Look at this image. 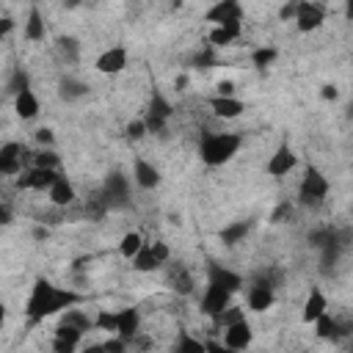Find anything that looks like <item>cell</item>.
I'll return each mask as SVG.
<instances>
[{"mask_svg": "<svg viewBox=\"0 0 353 353\" xmlns=\"http://www.w3.org/2000/svg\"><path fill=\"white\" fill-rule=\"evenodd\" d=\"M347 119H353V102L347 105Z\"/></svg>", "mask_w": 353, "mask_h": 353, "instance_id": "obj_54", "label": "cell"}, {"mask_svg": "<svg viewBox=\"0 0 353 353\" xmlns=\"http://www.w3.org/2000/svg\"><path fill=\"white\" fill-rule=\"evenodd\" d=\"M301 353H312V350H301Z\"/></svg>", "mask_w": 353, "mask_h": 353, "instance_id": "obj_55", "label": "cell"}, {"mask_svg": "<svg viewBox=\"0 0 353 353\" xmlns=\"http://www.w3.org/2000/svg\"><path fill=\"white\" fill-rule=\"evenodd\" d=\"M33 138H36L39 149H52V143H55V135H52L50 127H39V130L33 132Z\"/></svg>", "mask_w": 353, "mask_h": 353, "instance_id": "obj_40", "label": "cell"}, {"mask_svg": "<svg viewBox=\"0 0 353 353\" xmlns=\"http://www.w3.org/2000/svg\"><path fill=\"white\" fill-rule=\"evenodd\" d=\"M345 17H347V19H353V0L345 6Z\"/></svg>", "mask_w": 353, "mask_h": 353, "instance_id": "obj_53", "label": "cell"}, {"mask_svg": "<svg viewBox=\"0 0 353 353\" xmlns=\"http://www.w3.org/2000/svg\"><path fill=\"white\" fill-rule=\"evenodd\" d=\"M143 245H146V240H143L141 232H124L121 240H119V254H121L127 262H132V259L141 254Z\"/></svg>", "mask_w": 353, "mask_h": 353, "instance_id": "obj_27", "label": "cell"}, {"mask_svg": "<svg viewBox=\"0 0 353 353\" xmlns=\"http://www.w3.org/2000/svg\"><path fill=\"white\" fill-rule=\"evenodd\" d=\"M320 97H323V99H331V102H334V99L339 97V91H336V85H334V83H325V85L320 88Z\"/></svg>", "mask_w": 353, "mask_h": 353, "instance_id": "obj_48", "label": "cell"}, {"mask_svg": "<svg viewBox=\"0 0 353 353\" xmlns=\"http://www.w3.org/2000/svg\"><path fill=\"white\" fill-rule=\"evenodd\" d=\"M328 190H331L328 176H325L317 165H306L301 182H298V201H301L303 207H320V204L325 201Z\"/></svg>", "mask_w": 353, "mask_h": 353, "instance_id": "obj_3", "label": "cell"}, {"mask_svg": "<svg viewBox=\"0 0 353 353\" xmlns=\"http://www.w3.org/2000/svg\"><path fill=\"white\" fill-rule=\"evenodd\" d=\"M58 94H61V99L74 102V99H80V97L88 94V85L80 83V80H74V77H66V80H61V91Z\"/></svg>", "mask_w": 353, "mask_h": 353, "instance_id": "obj_32", "label": "cell"}, {"mask_svg": "<svg viewBox=\"0 0 353 353\" xmlns=\"http://www.w3.org/2000/svg\"><path fill=\"white\" fill-rule=\"evenodd\" d=\"M240 146H243L240 132H210V130H204L199 135V160L207 168H218V165H226L229 160H234Z\"/></svg>", "mask_w": 353, "mask_h": 353, "instance_id": "obj_2", "label": "cell"}, {"mask_svg": "<svg viewBox=\"0 0 353 353\" xmlns=\"http://www.w3.org/2000/svg\"><path fill=\"white\" fill-rule=\"evenodd\" d=\"M119 312V328H116V336H121L124 342H135L141 336V312L135 306H124V309H116Z\"/></svg>", "mask_w": 353, "mask_h": 353, "instance_id": "obj_17", "label": "cell"}, {"mask_svg": "<svg viewBox=\"0 0 353 353\" xmlns=\"http://www.w3.org/2000/svg\"><path fill=\"white\" fill-rule=\"evenodd\" d=\"M240 320H245V309L232 303V306L223 309L212 323H215V328H229V325H234V323H240Z\"/></svg>", "mask_w": 353, "mask_h": 353, "instance_id": "obj_35", "label": "cell"}, {"mask_svg": "<svg viewBox=\"0 0 353 353\" xmlns=\"http://www.w3.org/2000/svg\"><path fill=\"white\" fill-rule=\"evenodd\" d=\"M298 165V154L292 152V146L290 143H279L276 146V152L268 157V163H265V171H268V176H287L292 168Z\"/></svg>", "mask_w": 353, "mask_h": 353, "instance_id": "obj_12", "label": "cell"}, {"mask_svg": "<svg viewBox=\"0 0 353 353\" xmlns=\"http://www.w3.org/2000/svg\"><path fill=\"white\" fill-rule=\"evenodd\" d=\"M215 88H218L215 94H221V97H234V83H232V80H223V83H218Z\"/></svg>", "mask_w": 353, "mask_h": 353, "instance_id": "obj_47", "label": "cell"}, {"mask_svg": "<svg viewBox=\"0 0 353 353\" xmlns=\"http://www.w3.org/2000/svg\"><path fill=\"white\" fill-rule=\"evenodd\" d=\"M240 36H243V22H229V25H215L207 39H210V47L218 50V47H232Z\"/></svg>", "mask_w": 353, "mask_h": 353, "instance_id": "obj_20", "label": "cell"}, {"mask_svg": "<svg viewBox=\"0 0 353 353\" xmlns=\"http://www.w3.org/2000/svg\"><path fill=\"white\" fill-rule=\"evenodd\" d=\"M80 345H72V342H63V339H55L52 336V353H77Z\"/></svg>", "mask_w": 353, "mask_h": 353, "instance_id": "obj_45", "label": "cell"}, {"mask_svg": "<svg viewBox=\"0 0 353 353\" xmlns=\"http://www.w3.org/2000/svg\"><path fill=\"white\" fill-rule=\"evenodd\" d=\"M207 105H210L212 116H218V119H223V121H232V119L243 116V110H245V102H243L240 97H221V94H212V97L207 99Z\"/></svg>", "mask_w": 353, "mask_h": 353, "instance_id": "obj_16", "label": "cell"}, {"mask_svg": "<svg viewBox=\"0 0 353 353\" xmlns=\"http://www.w3.org/2000/svg\"><path fill=\"white\" fill-rule=\"evenodd\" d=\"M22 33H25L28 41H44L47 25H44V14H41L39 6H30V8H28V17H25V22H22Z\"/></svg>", "mask_w": 353, "mask_h": 353, "instance_id": "obj_23", "label": "cell"}, {"mask_svg": "<svg viewBox=\"0 0 353 353\" xmlns=\"http://www.w3.org/2000/svg\"><path fill=\"white\" fill-rule=\"evenodd\" d=\"M30 165L36 168H50V171H61V157L55 154V149H39L30 154Z\"/></svg>", "mask_w": 353, "mask_h": 353, "instance_id": "obj_31", "label": "cell"}, {"mask_svg": "<svg viewBox=\"0 0 353 353\" xmlns=\"http://www.w3.org/2000/svg\"><path fill=\"white\" fill-rule=\"evenodd\" d=\"M273 303H276V284H270V281H265V279H256V281L248 287V292H245V309L262 314V312H268Z\"/></svg>", "mask_w": 353, "mask_h": 353, "instance_id": "obj_6", "label": "cell"}, {"mask_svg": "<svg viewBox=\"0 0 353 353\" xmlns=\"http://www.w3.org/2000/svg\"><path fill=\"white\" fill-rule=\"evenodd\" d=\"M163 265L157 262V256L152 254V243H146L143 248H141V254L132 259V270H138V273H154V270H160Z\"/></svg>", "mask_w": 353, "mask_h": 353, "instance_id": "obj_29", "label": "cell"}, {"mask_svg": "<svg viewBox=\"0 0 353 353\" xmlns=\"http://www.w3.org/2000/svg\"><path fill=\"white\" fill-rule=\"evenodd\" d=\"M58 176H61V171L28 165V168L17 176V188H19V190H33V193H50V188L58 182Z\"/></svg>", "mask_w": 353, "mask_h": 353, "instance_id": "obj_4", "label": "cell"}, {"mask_svg": "<svg viewBox=\"0 0 353 353\" xmlns=\"http://www.w3.org/2000/svg\"><path fill=\"white\" fill-rule=\"evenodd\" d=\"M77 303H83L80 292H74L69 287H58L50 279L39 276L33 281V287H30V295H28L22 312H25V320L30 325H36V323H41L47 317H55V314H63V312L74 309Z\"/></svg>", "mask_w": 353, "mask_h": 353, "instance_id": "obj_1", "label": "cell"}, {"mask_svg": "<svg viewBox=\"0 0 353 353\" xmlns=\"http://www.w3.org/2000/svg\"><path fill=\"white\" fill-rule=\"evenodd\" d=\"M52 336H55V339H63V342H72V345H80V342H83V331L74 328V325H66V323H58Z\"/></svg>", "mask_w": 353, "mask_h": 353, "instance_id": "obj_38", "label": "cell"}, {"mask_svg": "<svg viewBox=\"0 0 353 353\" xmlns=\"http://www.w3.org/2000/svg\"><path fill=\"white\" fill-rule=\"evenodd\" d=\"M243 6L237 0H215L207 11H204V19L215 25H229V22H243Z\"/></svg>", "mask_w": 353, "mask_h": 353, "instance_id": "obj_11", "label": "cell"}, {"mask_svg": "<svg viewBox=\"0 0 353 353\" xmlns=\"http://www.w3.org/2000/svg\"><path fill=\"white\" fill-rule=\"evenodd\" d=\"M276 58H279V50L270 47V44H262V47H254V50H251V63H254L256 69L270 66Z\"/></svg>", "mask_w": 353, "mask_h": 353, "instance_id": "obj_34", "label": "cell"}, {"mask_svg": "<svg viewBox=\"0 0 353 353\" xmlns=\"http://www.w3.org/2000/svg\"><path fill=\"white\" fill-rule=\"evenodd\" d=\"M61 323H66V325H74V328H80L83 334L94 328V317H88L85 312H80L77 306H74V309H69V312H63V314H61Z\"/></svg>", "mask_w": 353, "mask_h": 353, "instance_id": "obj_33", "label": "cell"}, {"mask_svg": "<svg viewBox=\"0 0 353 353\" xmlns=\"http://www.w3.org/2000/svg\"><path fill=\"white\" fill-rule=\"evenodd\" d=\"M171 353H207V342L199 339V336H193L190 331H179Z\"/></svg>", "mask_w": 353, "mask_h": 353, "instance_id": "obj_28", "label": "cell"}, {"mask_svg": "<svg viewBox=\"0 0 353 353\" xmlns=\"http://www.w3.org/2000/svg\"><path fill=\"white\" fill-rule=\"evenodd\" d=\"M47 199H50V204H52V207H69V204H74V199H77V190H74L72 179L61 174V176H58V182L50 188Z\"/></svg>", "mask_w": 353, "mask_h": 353, "instance_id": "obj_24", "label": "cell"}, {"mask_svg": "<svg viewBox=\"0 0 353 353\" xmlns=\"http://www.w3.org/2000/svg\"><path fill=\"white\" fill-rule=\"evenodd\" d=\"M207 342V353H240V350H232V347H226L223 342H218V339H204Z\"/></svg>", "mask_w": 353, "mask_h": 353, "instance_id": "obj_46", "label": "cell"}, {"mask_svg": "<svg viewBox=\"0 0 353 353\" xmlns=\"http://www.w3.org/2000/svg\"><path fill=\"white\" fill-rule=\"evenodd\" d=\"M127 193H130V182H127V176H124V174H119V171H113V174L105 179L102 199H105V201H108V207H110V204H121V201L127 199Z\"/></svg>", "mask_w": 353, "mask_h": 353, "instance_id": "obj_21", "label": "cell"}, {"mask_svg": "<svg viewBox=\"0 0 353 353\" xmlns=\"http://www.w3.org/2000/svg\"><path fill=\"white\" fill-rule=\"evenodd\" d=\"M58 52H61L69 63H77V58H80V44H77V39H72V36L58 39Z\"/></svg>", "mask_w": 353, "mask_h": 353, "instance_id": "obj_36", "label": "cell"}, {"mask_svg": "<svg viewBox=\"0 0 353 353\" xmlns=\"http://www.w3.org/2000/svg\"><path fill=\"white\" fill-rule=\"evenodd\" d=\"M94 328H97V331H108V334L113 336L116 328H119V312H116V309H97V314H94Z\"/></svg>", "mask_w": 353, "mask_h": 353, "instance_id": "obj_30", "label": "cell"}, {"mask_svg": "<svg viewBox=\"0 0 353 353\" xmlns=\"http://www.w3.org/2000/svg\"><path fill=\"white\" fill-rule=\"evenodd\" d=\"M248 229H251V223H248V221H232V223H226V226L218 232V240H221L226 248H234L237 243H243V240H245Z\"/></svg>", "mask_w": 353, "mask_h": 353, "instance_id": "obj_26", "label": "cell"}, {"mask_svg": "<svg viewBox=\"0 0 353 353\" xmlns=\"http://www.w3.org/2000/svg\"><path fill=\"white\" fill-rule=\"evenodd\" d=\"M33 237H36V240H41V237H47V229H41V226H36V232H33Z\"/></svg>", "mask_w": 353, "mask_h": 353, "instance_id": "obj_52", "label": "cell"}, {"mask_svg": "<svg viewBox=\"0 0 353 353\" xmlns=\"http://www.w3.org/2000/svg\"><path fill=\"white\" fill-rule=\"evenodd\" d=\"M25 88H30V77H28V72H22V69H14L11 80L6 83V91H8L11 97H17V94H22Z\"/></svg>", "mask_w": 353, "mask_h": 353, "instance_id": "obj_37", "label": "cell"}, {"mask_svg": "<svg viewBox=\"0 0 353 353\" xmlns=\"http://www.w3.org/2000/svg\"><path fill=\"white\" fill-rule=\"evenodd\" d=\"M146 132H149V127H146V121H143V119H132V121L124 127L127 141H141V138H146Z\"/></svg>", "mask_w": 353, "mask_h": 353, "instance_id": "obj_39", "label": "cell"}, {"mask_svg": "<svg viewBox=\"0 0 353 353\" xmlns=\"http://www.w3.org/2000/svg\"><path fill=\"white\" fill-rule=\"evenodd\" d=\"M323 22H325V6L312 3V0L298 3V14H295L298 33H314V30L323 28Z\"/></svg>", "mask_w": 353, "mask_h": 353, "instance_id": "obj_8", "label": "cell"}, {"mask_svg": "<svg viewBox=\"0 0 353 353\" xmlns=\"http://www.w3.org/2000/svg\"><path fill=\"white\" fill-rule=\"evenodd\" d=\"M232 306V292L229 290H223L221 284H212V281H207V287H204V292H201V298H199V309H201V314H207V317H218L223 309H229Z\"/></svg>", "mask_w": 353, "mask_h": 353, "instance_id": "obj_5", "label": "cell"}, {"mask_svg": "<svg viewBox=\"0 0 353 353\" xmlns=\"http://www.w3.org/2000/svg\"><path fill=\"white\" fill-rule=\"evenodd\" d=\"M14 30V19L11 17H0V36H8Z\"/></svg>", "mask_w": 353, "mask_h": 353, "instance_id": "obj_49", "label": "cell"}, {"mask_svg": "<svg viewBox=\"0 0 353 353\" xmlns=\"http://www.w3.org/2000/svg\"><path fill=\"white\" fill-rule=\"evenodd\" d=\"M168 284H171V290H174L176 295H190V292L196 290V281H193L190 270H188L182 262L171 265V270H168Z\"/></svg>", "mask_w": 353, "mask_h": 353, "instance_id": "obj_25", "label": "cell"}, {"mask_svg": "<svg viewBox=\"0 0 353 353\" xmlns=\"http://www.w3.org/2000/svg\"><path fill=\"white\" fill-rule=\"evenodd\" d=\"M207 281L221 284V287L229 290L232 295L243 290V276H240L237 270H232V268H226V265H215V262L207 265Z\"/></svg>", "mask_w": 353, "mask_h": 353, "instance_id": "obj_18", "label": "cell"}, {"mask_svg": "<svg viewBox=\"0 0 353 353\" xmlns=\"http://www.w3.org/2000/svg\"><path fill=\"white\" fill-rule=\"evenodd\" d=\"M0 221H3V223H11V207H8V204L0 207Z\"/></svg>", "mask_w": 353, "mask_h": 353, "instance_id": "obj_51", "label": "cell"}, {"mask_svg": "<svg viewBox=\"0 0 353 353\" xmlns=\"http://www.w3.org/2000/svg\"><path fill=\"white\" fill-rule=\"evenodd\" d=\"M290 215H292V204H290V201H281V204H276V210L270 212V223H284Z\"/></svg>", "mask_w": 353, "mask_h": 353, "instance_id": "obj_42", "label": "cell"}, {"mask_svg": "<svg viewBox=\"0 0 353 353\" xmlns=\"http://www.w3.org/2000/svg\"><path fill=\"white\" fill-rule=\"evenodd\" d=\"M251 342H254V325L248 323V317L234 323V325H229V328H223V345L226 347L245 353L251 347Z\"/></svg>", "mask_w": 353, "mask_h": 353, "instance_id": "obj_14", "label": "cell"}, {"mask_svg": "<svg viewBox=\"0 0 353 353\" xmlns=\"http://www.w3.org/2000/svg\"><path fill=\"white\" fill-rule=\"evenodd\" d=\"M350 353H353V345H350Z\"/></svg>", "mask_w": 353, "mask_h": 353, "instance_id": "obj_56", "label": "cell"}, {"mask_svg": "<svg viewBox=\"0 0 353 353\" xmlns=\"http://www.w3.org/2000/svg\"><path fill=\"white\" fill-rule=\"evenodd\" d=\"M80 353H108V350H105V345H99V342H88V345L80 347Z\"/></svg>", "mask_w": 353, "mask_h": 353, "instance_id": "obj_50", "label": "cell"}, {"mask_svg": "<svg viewBox=\"0 0 353 353\" xmlns=\"http://www.w3.org/2000/svg\"><path fill=\"white\" fill-rule=\"evenodd\" d=\"M323 314H328V298H325V292H323L320 287H312V290H309V295H306V301H303L301 320L314 325Z\"/></svg>", "mask_w": 353, "mask_h": 353, "instance_id": "obj_19", "label": "cell"}, {"mask_svg": "<svg viewBox=\"0 0 353 353\" xmlns=\"http://www.w3.org/2000/svg\"><path fill=\"white\" fill-rule=\"evenodd\" d=\"M25 154H30L19 141H6L0 146V174L3 176H19L25 165Z\"/></svg>", "mask_w": 353, "mask_h": 353, "instance_id": "obj_10", "label": "cell"}, {"mask_svg": "<svg viewBox=\"0 0 353 353\" xmlns=\"http://www.w3.org/2000/svg\"><path fill=\"white\" fill-rule=\"evenodd\" d=\"M132 182L141 188V190H154L160 182H163V174L154 163H149L146 157H135L132 160Z\"/></svg>", "mask_w": 353, "mask_h": 353, "instance_id": "obj_13", "label": "cell"}, {"mask_svg": "<svg viewBox=\"0 0 353 353\" xmlns=\"http://www.w3.org/2000/svg\"><path fill=\"white\" fill-rule=\"evenodd\" d=\"M295 14H298V3H284L281 8H279V19L281 22H295Z\"/></svg>", "mask_w": 353, "mask_h": 353, "instance_id": "obj_44", "label": "cell"}, {"mask_svg": "<svg viewBox=\"0 0 353 353\" xmlns=\"http://www.w3.org/2000/svg\"><path fill=\"white\" fill-rule=\"evenodd\" d=\"M152 254L157 256L160 265H165V262L171 259V248H168V243H163V240H154V243H152Z\"/></svg>", "mask_w": 353, "mask_h": 353, "instance_id": "obj_43", "label": "cell"}, {"mask_svg": "<svg viewBox=\"0 0 353 353\" xmlns=\"http://www.w3.org/2000/svg\"><path fill=\"white\" fill-rule=\"evenodd\" d=\"M127 63H130V52H127V47L113 44V47H108V50H102V52L97 55L94 69H97L99 74H119V72L127 69Z\"/></svg>", "mask_w": 353, "mask_h": 353, "instance_id": "obj_9", "label": "cell"}, {"mask_svg": "<svg viewBox=\"0 0 353 353\" xmlns=\"http://www.w3.org/2000/svg\"><path fill=\"white\" fill-rule=\"evenodd\" d=\"M353 331V323H342L339 317H334V314H323L317 323H314V334H317V339H323V342H339L342 336H347Z\"/></svg>", "mask_w": 353, "mask_h": 353, "instance_id": "obj_15", "label": "cell"}, {"mask_svg": "<svg viewBox=\"0 0 353 353\" xmlns=\"http://www.w3.org/2000/svg\"><path fill=\"white\" fill-rule=\"evenodd\" d=\"M39 110H41V102H39V97H36L33 88H25L22 94L14 97V113H17L22 121H33V119L39 116Z\"/></svg>", "mask_w": 353, "mask_h": 353, "instance_id": "obj_22", "label": "cell"}, {"mask_svg": "<svg viewBox=\"0 0 353 353\" xmlns=\"http://www.w3.org/2000/svg\"><path fill=\"white\" fill-rule=\"evenodd\" d=\"M171 116H174V105H171L160 91H154V94H152V102H149V110H146V116H143L149 132H165V124H168Z\"/></svg>", "mask_w": 353, "mask_h": 353, "instance_id": "obj_7", "label": "cell"}, {"mask_svg": "<svg viewBox=\"0 0 353 353\" xmlns=\"http://www.w3.org/2000/svg\"><path fill=\"white\" fill-rule=\"evenodd\" d=\"M102 345H105V350H108V353H130V342H124V339H121V336H116V334H113V336H108Z\"/></svg>", "mask_w": 353, "mask_h": 353, "instance_id": "obj_41", "label": "cell"}]
</instances>
